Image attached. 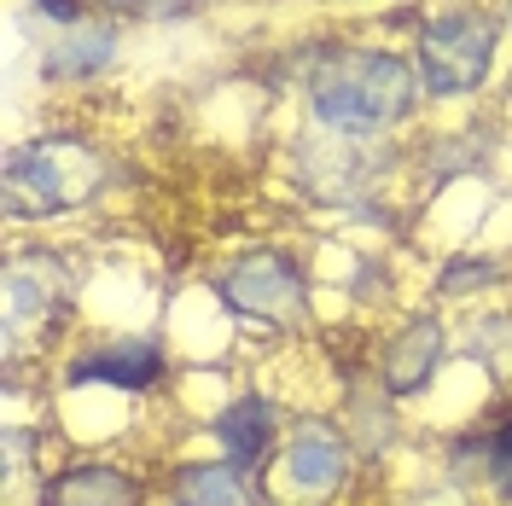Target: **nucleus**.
I'll return each mask as SVG.
<instances>
[{
    "instance_id": "obj_1",
    "label": "nucleus",
    "mask_w": 512,
    "mask_h": 506,
    "mask_svg": "<svg viewBox=\"0 0 512 506\" xmlns=\"http://www.w3.org/2000/svg\"><path fill=\"white\" fill-rule=\"evenodd\" d=\"M303 105L320 134L384 146L419 117L425 82L414 70V53L379 41H320L303 59Z\"/></svg>"
},
{
    "instance_id": "obj_2",
    "label": "nucleus",
    "mask_w": 512,
    "mask_h": 506,
    "mask_svg": "<svg viewBox=\"0 0 512 506\" xmlns=\"http://www.w3.org/2000/svg\"><path fill=\"white\" fill-rule=\"evenodd\" d=\"M76 315H82V274L59 245L41 239H12L6 274H0V361L6 379L24 367L59 361V344H76Z\"/></svg>"
},
{
    "instance_id": "obj_3",
    "label": "nucleus",
    "mask_w": 512,
    "mask_h": 506,
    "mask_svg": "<svg viewBox=\"0 0 512 506\" xmlns=\"http://www.w3.org/2000/svg\"><path fill=\"white\" fill-rule=\"evenodd\" d=\"M111 187H117V163L105 158L99 140L76 128H53L6 146V181H0L6 222H59L99 204Z\"/></svg>"
},
{
    "instance_id": "obj_4",
    "label": "nucleus",
    "mask_w": 512,
    "mask_h": 506,
    "mask_svg": "<svg viewBox=\"0 0 512 506\" xmlns=\"http://www.w3.org/2000/svg\"><path fill=\"white\" fill-rule=\"evenodd\" d=\"M216 297L233 326L245 332H268V338H286V332H309L315 326V274L309 262L286 245H251V251H233L210 274L204 285Z\"/></svg>"
},
{
    "instance_id": "obj_5",
    "label": "nucleus",
    "mask_w": 512,
    "mask_h": 506,
    "mask_svg": "<svg viewBox=\"0 0 512 506\" xmlns=\"http://www.w3.org/2000/svg\"><path fill=\"white\" fill-rule=\"evenodd\" d=\"M507 18L489 0H448L437 12H425L414 24V70L425 82V99H472L489 88L495 64H501Z\"/></svg>"
},
{
    "instance_id": "obj_6",
    "label": "nucleus",
    "mask_w": 512,
    "mask_h": 506,
    "mask_svg": "<svg viewBox=\"0 0 512 506\" xmlns=\"http://www.w3.org/2000/svg\"><path fill=\"white\" fill-rule=\"evenodd\" d=\"M355 477H361V443L350 437V425L320 408H303L291 413L286 437L262 472V489L268 506H338Z\"/></svg>"
},
{
    "instance_id": "obj_7",
    "label": "nucleus",
    "mask_w": 512,
    "mask_h": 506,
    "mask_svg": "<svg viewBox=\"0 0 512 506\" xmlns=\"http://www.w3.org/2000/svg\"><path fill=\"white\" fill-rule=\"evenodd\" d=\"M59 390H105V396H123V402H146L152 390L169 384V349L152 332H76V344H64V355L53 361Z\"/></svg>"
},
{
    "instance_id": "obj_8",
    "label": "nucleus",
    "mask_w": 512,
    "mask_h": 506,
    "mask_svg": "<svg viewBox=\"0 0 512 506\" xmlns=\"http://www.w3.org/2000/svg\"><path fill=\"white\" fill-rule=\"evenodd\" d=\"M448 367H454V332L431 309L402 315L379 338V349H373V384H379V396H390V402H419Z\"/></svg>"
},
{
    "instance_id": "obj_9",
    "label": "nucleus",
    "mask_w": 512,
    "mask_h": 506,
    "mask_svg": "<svg viewBox=\"0 0 512 506\" xmlns=\"http://www.w3.org/2000/svg\"><path fill=\"white\" fill-rule=\"evenodd\" d=\"M41 506H158V477H146L117 454H99V448L88 454L70 448L47 477Z\"/></svg>"
},
{
    "instance_id": "obj_10",
    "label": "nucleus",
    "mask_w": 512,
    "mask_h": 506,
    "mask_svg": "<svg viewBox=\"0 0 512 506\" xmlns=\"http://www.w3.org/2000/svg\"><path fill=\"white\" fill-rule=\"evenodd\" d=\"M291 413L280 396H268V390H233L222 408L204 419V431H210V443H216V454L222 460H233L239 472L262 477L268 472V460H274V448H280V437H286Z\"/></svg>"
},
{
    "instance_id": "obj_11",
    "label": "nucleus",
    "mask_w": 512,
    "mask_h": 506,
    "mask_svg": "<svg viewBox=\"0 0 512 506\" xmlns=\"http://www.w3.org/2000/svg\"><path fill=\"white\" fill-rule=\"evenodd\" d=\"M158 506H268V489L222 454H187L163 466Z\"/></svg>"
},
{
    "instance_id": "obj_12",
    "label": "nucleus",
    "mask_w": 512,
    "mask_h": 506,
    "mask_svg": "<svg viewBox=\"0 0 512 506\" xmlns=\"http://www.w3.org/2000/svg\"><path fill=\"white\" fill-rule=\"evenodd\" d=\"M41 76L47 82H59V88H82V82H94L105 76L111 64H117V24H105V18H88V24H76V30H59L47 47H41Z\"/></svg>"
},
{
    "instance_id": "obj_13",
    "label": "nucleus",
    "mask_w": 512,
    "mask_h": 506,
    "mask_svg": "<svg viewBox=\"0 0 512 506\" xmlns=\"http://www.w3.org/2000/svg\"><path fill=\"white\" fill-rule=\"evenodd\" d=\"M460 355L495 384V396H512V309H483L466 320Z\"/></svg>"
},
{
    "instance_id": "obj_14",
    "label": "nucleus",
    "mask_w": 512,
    "mask_h": 506,
    "mask_svg": "<svg viewBox=\"0 0 512 506\" xmlns=\"http://www.w3.org/2000/svg\"><path fill=\"white\" fill-rule=\"evenodd\" d=\"M483 489L495 506H512V396L483 419Z\"/></svg>"
},
{
    "instance_id": "obj_15",
    "label": "nucleus",
    "mask_w": 512,
    "mask_h": 506,
    "mask_svg": "<svg viewBox=\"0 0 512 506\" xmlns=\"http://www.w3.org/2000/svg\"><path fill=\"white\" fill-rule=\"evenodd\" d=\"M507 280H512V262H507V256H472V251H460L443 268L437 291H443V297H478V291H495V285H507Z\"/></svg>"
},
{
    "instance_id": "obj_16",
    "label": "nucleus",
    "mask_w": 512,
    "mask_h": 506,
    "mask_svg": "<svg viewBox=\"0 0 512 506\" xmlns=\"http://www.w3.org/2000/svg\"><path fill=\"white\" fill-rule=\"evenodd\" d=\"M35 18H47L53 30H76V24H88L94 18V0H30Z\"/></svg>"
},
{
    "instance_id": "obj_17",
    "label": "nucleus",
    "mask_w": 512,
    "mask_h": 506,
    "mask_svg": "<svg viewBox=\"0 0 512 506\" xmlns=\"http://www.w3.org/2000/svg\"><path fill=\"white\" fill-rule=\"evenodd\" d=\"M501 6V18H507V35H512V0H495Z\"/></svg>"
}]
</instances>
